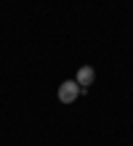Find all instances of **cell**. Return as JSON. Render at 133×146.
I'll return each instance as SVG.
<instances>
[{"mask_svg":"<svg viewBox=\"0 0 133 146\" xmlns=\"http://www.w3.org/2000/svg\"><path fill=\"white\" fill-rule=\"evenodd\" d=\"M75 80H77V85H80V88H83V93H85V90L93 85V80H96V72L91 69V66H80Z\"/></svg>","mask_w":133,"mask_h":146,"instance_id":"2","label":"cell"},{"mask_svg":"<svg viewBox=\"0 0 133 146\" xmlns=\"http://www.w3.org/2000/svg\"><path fill=\"white\" fill-rule=\"evenodd\" d=\"M80 93H83V88L77 85V80H64L59 85V101H61V104H72V101H77Z\"/></svg>","mask_w":133,"mask_h":146,"instance_id":"1","label":"cell"}]
</instances>
